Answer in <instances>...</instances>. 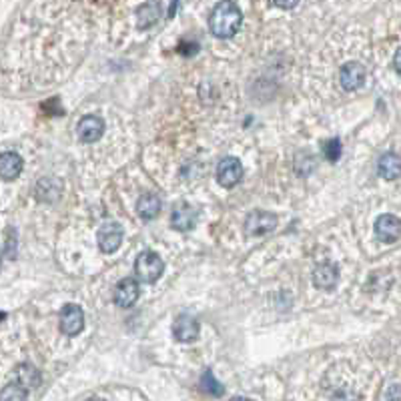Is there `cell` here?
<instances>
[{
  "mask_svg": "<svg viewBox=\"0 0 401 401\" xmlns=\"http://www.w3.org/2000/svg\"><path fill=\"white\" fill-rule=\"evenodd\" d=\"M241 8L235 2H219L209 17V28L217 38H231L237 35L239 26H241Z\"/></svg>",
  "mask_w": 401,
  "mask_h": 401,
  "instance_id": "cell-1",
  "label": "cell"
},
{
  "mask_svg": "<svg viewBox=\"0 0 401 401\" xmlns=\"http://www.w3.org/2000/svg\"><path fill=\"white\" fill-rule=\"evenodd\" d=\"M135 271H137V277L142 283H155L163 275V271H165V263H163V259L158 257L157 253L145 251V253H140L139 257H137V261H135Z\"/></svg>",
  "mask_w": 401,
  "mask_h": 401,
  "instance_id": "cell-2",
  "label": "cell"
},
{
  "mask_svg": "<svg viewBox=\"0 0 401 401\" xmlns=\"http://www.w3.org/2000/svg\"><path fill=\"white\" fill-rule=\"evenodd\" d=\"M277 225V217L267 211H253L245 219V233L249 237H261L271 233Z\"/></svg>",
  "mask_w": 401,
  "mask_h": 401,
  "instance_id": "cell-3",
  "label": "cell"
},
{
  "mask_svg": "<svg viewBox=\"0 0 401 401\" xmlns=\"http://www.w3.org/2000/svg\"><path fill=\"white\" fill-rule=\"evenodd\" d=\"M243 177V165L241 161L235 157H225L217 165V181L221 187L233 189Z\"/></svg>",
  "mask_w": 401,
  "mask_h": 401,
  "instance_id": "cell-4",
  "label": "cell"
},
{
  "mask_svg": "<svg viewBox=\"0 0 401 401\" xmlns=\"http://www.w3.org/2000/svg\"><path fill=\"white\" fill-rule=\"evenodd\" d=\"M83 327H85V311L74 303L65 305L60 311V332L69 337H74L83 332Z\"/></svg>",
  "mask_w": 401,
  "mask_h": 401,
  "instance_id": "cell-5",
  "label": "cell"
},
{
  "mask_svg": "<svg viewBox=\"0 0 401 401\" xmlns=\"http://www.w3.org/2000/svg\"><path fill=\"white\" fill-rule=\"evenodd\" d=\"M401 235V221L400 217L385 213L375 221V237L384 243H393Z\"/></svg>",
  "mask_w": 401,
  "mask_h": 401,
  "instance_id": "cell-6",
  "label": "cell"
},
{
  "mask_svg": "<svg viewBox=\"0 0 401 401\" xmlns=\"http://www.w3.org/2000/svg\"><path fill=\"white\" fill-rule=\"evenodd\" d=\"M122 237H124V233L119 223H105L97 233V241L103 253H115L121 247Z\"/></svg>",
  "mask_w": 401,
  "mask_h": 401,
  "instance_id": "cell-7",
  "label": "cell"
},
{
  "mask_svg": "<svg viewBox=\"0 0 401 401\" xmlns=\"http://www.w3.org/2000/svg\"><path fill=\"white\" fill-rule=\"evenodd\" d=\"M105 133V121L101 117L95 115H87L79 121L76 126V135L81 142H97Z\"/></svg>",
  "mask_w": 401,
  "mask_h": 401,
  "instance_id": "cell-8",
  "label": "cell"
},
{
  "mask_svg": "<svg viewBox=\"0 0 401 401\" xmlns=\"http://www.w3.org/2000/svg\"><path fill=\"white\" fill-rule=\"evenodd\" d=\"M140 295V287L139 283L131 277H124L117 283L115 287V293H113V299L119 307H133L137 303V299Z\"/></svg>",
  "mask_w": 401,
  "mask_h": 401,
  "instance_id": "cell-9",
  "label": "cell"
},
{
  "mask_svg": "<svg viewBox=\"0 0 401 401\" xmlns=\"http://www.w3.org/2000/svg\"><path fill=\"white\" fill-rule=\"evenodd\" d=\"M366 76H367V70L361 63H347V65H343V69H341V72H339L341 87L345 88L347 92L363 87Z\"/></svg>",
  "mask_w": 401,
  "mask_h": 401,
  "instance_id": "cell-10",
  "label": "cell"
},
{
  "mask_svg": "<svg viewBox=\"0 0 401 401\" xmlns=\"http://www.w3.org/2000/svg\"><path fill=\"white\" fill-rule=\"evenodd\" d=\"M197 219H199V213L195 207H191L189 203H179L171 215V225H173L174 231L185 233V231L195 227Z\"/></svg>",
  "mask_w": 401,
  "mask_h": 401,
  "instance_id": "cell-11",
  "label": "cell"
},
{
  "mask_svg": "<svg viewBox=\"0 0 401 401\" xmlns=\"http://www.w3.org/2000/svg\"><path fill=\"white\" fill-rule=\"evenodd\" d=\"M173 335L177 341L181 343H189V341H195L197 335H199V321L191 317V315H179L174 319L173 325Z\"/></svg>",
  "mask_w": 401,
  "mask_h": 401,
  "instance_id": "cell-12",
  "label": "cell"
},
{
  "mask_svg": "<svg viewBox=\"0 0 401 401\" xmlns=\"http://www.w3.org/2000/svg\"><path fill=\"white\" fill-rule=\"evenodd\" d=\"M339 279V271L337 267L332 263H321L317 265L313 271V285L319 289H325V291H332L333 287L337 285Z\"/></svg>",
  "mask_w": 401,
  "mask_h": 401,
  "instance_id": "cell-13",
  "label": "cell"
},
{
  "mask_svg": "<svg viewBox=\"0 0 401 401\" xmlns=\"http://www.w3.org/2000/svg\"><path fill=\"white\" fill-rule=\"evenodd\" d=\"M22 167H24V163L15 151H6V153L0 155V174H2L4 181L17 179L18 174L22 173Z\"/></svg>",
  "mask_w": 401,
  "mask_h": 401,
  "instance_id": "cell-14",
  "label": "cell"
},
{
  "mask_svg": "<svg viewBox=\"0 0 401 401\" xmlns=\"http://www.w3.org/2000/svg\"><path fill=\"white\" fill-rule=\"evenodd\" d=\"M165 4H161V2H147V4H142L139 10H137V22H139V28H151V26H155L158 22V18H161V8H163Z\"/></svg>",
  "mask_w": 401,
  "mask_h": 401,
  "instance_id": "cell-15",
  "label": "cell"
},
{
  "mask_svg": "<svg viewBox=\"0 0 401 401\" xmlns=\"http://www.w3.org/2000/svg\"><path fill=\"white\" fill-rule=\"evenodd\" d=\"M137 213H139L140 219H145V221L155 219L158 213H161V199H158L155 193L142 195V197H139V201H137Z\"/></svg>",
  "mask_w": 401,
  "mask_h": 401,
  "instance_id": "cell-16",
  "label": "cell"
},
{
  "mask_svg": "<svg viewBox=\"0 0 401 401\" xmlns=\"http://www.w3.org/2000/svg\"><path fill=\"white\" fill-rule=\"evenodd\" d=\"M377 173L382 174L387 181H393L401 174V158L395 153H385L379 157L377 163Z\"/></svg>",
  "mask_w": 401,
  "mask_h": 401,
  "instance_id": "cell-17",
  "label": "cell"
},
{
  "mask_svg": "<svg viewBox=\"0 0 401 401\" xmlns=\"http://www.w3.org/2000/svg\"><path fill=\"white\" fill-rule=\"evenodd\" d=\"M17 382L18 385H22L24 389H35L40 385L42 377L38 373V369L31 363H20L17 367Z\"/></svg>",
  "mask_w": 401,
  "mask_h": 401,
  "instance_id": "cell-18",
  "label": "cell"
},
{
  "mask_svg": "<svg viewBox=\"0 0 401 401\" xmlns=\"http://www.w3.org/2000/svg\"><path fill=\"white\" fill-rule=\"evenodd\" d=\"M51 185H54V179H42L38 185H36V199L38 201H47V203H54L60 193H63V185L56 187V189H51Z\"/></svg>",
  "mask_w": 401,
  "mask_h": 401,
  "instance_id": "cell-19",
  "label": "cell"
},
{
  "mask_svg": "<svg viewBox=\"0 0 401 401\" xmlns=\"http://www.w3.org/2000/svg\"><path fill=\"white\" fill-rule=\"evenodd\" d=\"M201 389L205 391V393H209V395H215V398H219V395H223V385L219 384L217 379H215V375H213V371L207 369L203 375H201Z\"/></svg>",
  "mask_w": 401,
  "mask_h": 401,
  "instance_id": "cell-20",
  "label": "cell"
},
{
  "mask_svg": "<svg viewBox=\"0 0 401 401\" xmlns=\"http://www.w3.org/2000/svg\"><path fill=\"white\" fill-rule=\"evenodd\" d=\"M28 389H24L22 385L10 384L2 389V401H26Z\"/></svg>",
  "mask_w": 401,
  "mask_h": 401,
  "instance_id": "cell-21",
  "label": "cell"
},
{
  "mask_svg": "<svg viewBox=\"0 0 401 401\" xmlns=\"http://www.w3.org/2000/svg\"><path fill=\"white\" fill-rule=\"evenodd\" d=\"M341 153H343V149H341V140L339 139L325 140V145H323V155H325V158H327L329 163H337V161L341 158Z\"/></svg>",
  "mask_w": 401,
  "mask_h": 401,
  "instance_id": "cell-22",
  "label": "cell"
},
{
  "mask_svg": "<svg viewBox=\"0 0 401 401\" xmlns=\"http://www.w3.org/2000/svg\"><path fill=\"white\" fill-rule=\"evenodd\" d=\"M385 401H401V385H391L385 393Z\"/></svg>",
  "mask_w": 401,
  "mask_h": 401,
  "instance_id": "cell-23",
  "label": "cell"
},
{
  "mask_svg": "<svg viewBox=\"0 0 401 401\" xmlns=\"http://www.w3.org/2000/svg\"><path fill=\"white\" fill-rule=\"evenodd\" d=\"M393 67H395V70L401 74V49L395 53V58H393Z\"/></svg>",
  "mask_w": 401,
  "mask_h": 401,
  "instance_id": "cell-24",
  "label": "cell"
},
{
  "mask_svg": "<svg viewBox=\"0 0 401 401\" xmlns=\"http://www.w3.org/2000/svg\"><path fill=\"white\" fill-rule=\"evenodd\" d=\"M273 6H281V8H295L297 2H271Z\"/></svg>",
  "mask_w": 401,
  "mask_h": 401,
  "instance_id": "cell-25",
  "label": "cell"
},
{
  "mask_svg": "<svg viewBox=\"0 0 401 401\" xmlns=\"http://www.w3.org/2000/svg\"><path fill=\"white\" fill-rule=\"evenodd\" d=\"M229 401H249V400H245V398H233V400Z\"/></svg>",
  "mask_w": 401,
  "mask_h": 401,
  "instance_id": "cell-26",
  "label": "cell"
},
{
  "mask_svg": "<svg viewBox=\"0 0 401 401\" xmlns=\"http://www.w3.org/2000/svg\"><path fill=\"white\" fill-rule=\"evenodd\" d=\"M87 401H103V400H99V398H90V400H87Z\"/></svg>",
  "mask_w": 401,
  "mask_h": 401,
  "instance_id": "cell-27",
  "label": "cell"
}]
</instances>
